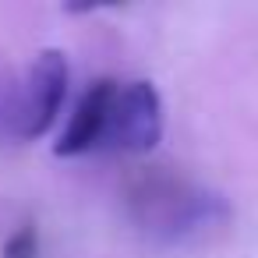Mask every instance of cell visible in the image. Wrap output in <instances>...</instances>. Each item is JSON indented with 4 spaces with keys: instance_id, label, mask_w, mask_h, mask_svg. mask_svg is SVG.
<instances>
[{
    "instance_id": "1",
    "label": "cell",
    "mask_w": 258,
    "mask_h": 258,
    "mask_svg": "<svg viewBox=\"0 0 258 258\" xmlns=\"http://www.w3.org/2000/svg\"><path fill=\"white\" fill-rule=\"evenodd\" d=\"M135 219L166 244H187L230 219L223 195L191 187L173 177H149L131 195Z\"/></svg>"
},
{
    "instance_id": "2",
    "label": "cell",
    "mask_w": 258,
    "mask_h": 258,
    "mask_svg": "<svg viewBox=\"0 0 258 258\" xmlns=\"http://www.w3.org/2000/svg\"><path fill=\"white\" fill-rule=\"evenodd\" d=\"M64 96H68V57L60 50H43L32 60L18 96L8 106L11 131L25 142L43 138L50 131L53 117L60 113Z\"/></svg>"
},
{
    "instance_id": "3",
    "label": "cell",
    "mask_w": 258,
    "mask_h": 258,
    "mask_svg": "<svg viewBox=\"0 0 258 258\" xmlns=\"http://www.w3.org/2000/svg\"><path fill=\"white\" fill-rule=\"evenodd\" d=\"M163 138V99L152 82H131L117 92L106 142L120 152L145 156Z\"/></svg>"
},
{
    "instance_id": "4",
    "label": "cell",
    "mask_w": 258,
    "mask_h": 258,
    "mask_svg": "<svg viewBox=\"0 0 258 258\" xmlns=\"http://www.w3.org/2000/svg\"><path fill=\"white\" fill-rule=\"evenodd\" d=\"M117 92H120V89H117L113 78L92 82V85L82 92V99H78V106H75L68 127L60 131V138H57V145H53V152L68 159V156H82V152L96 149L99 142H106Z\"/></svg>"
},
{
    "instance_id": "5",
    "label": "cell",
    "mask_w": 258,
    "mask_h": 258,
    "mask_svg": "<svg viewBox=\"0 0 258 258\" xmlns=\"http://www.w3.org/2000/svg\"><path fill=\"white\" fill-rule=\"evenodd\" d=\"M0 258H39V230H36L32 223H22V226L4 240Z\"/></svg>"
}]
</instances>
